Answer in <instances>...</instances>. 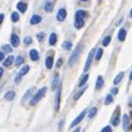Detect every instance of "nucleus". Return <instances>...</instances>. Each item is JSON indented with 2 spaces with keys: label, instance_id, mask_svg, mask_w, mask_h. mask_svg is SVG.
Returning a JSON list of instances; mask_svg holds the SVG:
<instances>
[{
  "label": "nucleus",
  "instance_id": "nucleus-6",
  "mask_svg": "<svg viewBox=\"0 0 132 132\" xmlns=\"http://www.w3.org/2000/svg\"><path fill=\"white\" fill-rule=\"evenodd\" d=\"M34 94H35V87H30V88H28V90H27V91H26V94H24V96L22 97V100H21V103H22V104H24V103H26V101H27V100H28L30 97L32 99V97L35 96Z\"/></svg>",
  "mask_w": 132,
  "mask_h": 132
},
{
  "label": "nucleus",
  "instance_id": "nucleus-26",
  "mask_svg": "<svg viewBox=\"0 0 132 132\" xmlns=\"http://www.w3.org/2000/svg\"><path fill=\"white\" fill-rule=\"evenodd\" d=\"M10 19H12L13 22H18V21H19V13H18V12H13L12 15H10Z\"/></svg>",
  "mask_w": 132,
  "mask_h": 132
},
{
  "label": "nucleus",
  "instance_id": "nucleus-34",
  "mask_svg": "<svg viewBox=\"0 0 132 132\" xmlns=\"http://www.w3.org/2000/svg\"><path fill=\"white\" fill-rule=\"evenodd\" d=\"M110 40H112V37H110V36H106V37L103 40V46H108L109 43H110Z\"/></svg>",
  "mask_w": 132,
  "mask_h": 132
},
{
  "label": "nucleus",
  "instance_id": "nucleus-28",
  "mask_svg": "<svg viewBox=\"0 0 132 132\" xmlns=\"http://www.w3.org/2000/svg\"><path fill=\"white\" fill-rule=\"evenodd\" d=\"M1 51H3V53H12V46H10V45H3Z\"/></svg>",
  "mask_w": 132,
  "mask_h": 132
},
{
  "label": "nucleus",
  "instance_id": "nucleus-24",
  "mask_svg": "<svg viewBox=\"0 0 132 132\" xmlns=\"http://www.w3.org/2000/svg\"><path fill=\"white\" fill-rule=\"evenodd\" d=\"M87 80H88V75L87 73H85V75L81 77V80H80V82H78V86H80V87H82V86L87 82Z\"/></svg>",
  "mask_w": 132,
  "mask_h": 132
},
{
  "label": "nucleus",
  "instance_id": "nucleus-41",
  "mask_svg": "<svg viewBox=\"0 0 132 132\" xmlns=\"http://www.w3.org/2000/svg\"><path fill=\"white\" fill-rule=\"evenodd\" d=\"M62 64H63V59H59L56 63V67H62Z\"/></svg>",
  "mask_w": 132,
  "mask_h": 132
},
{
  "label": "nucleus",
  "instance_id": "nucleus-4",
  "mask_svg": "<svg viewBox=\"0 0 132 132\" xmlns=\"http://www.w3.org/2000/svg\"><path fill=\"white\" fill-rule=\"evenodd\" d=\"M95 55H96V50H95V49H92V50L90 51V54H88L87 60H86V64H85V68H84V71H85V72H87L88 69H90L91 63H92V59H94V56H95Z\"/></svg>",
  "mask_w": 132,
  "mask_h": 132
},
{
  "label": "nucleus",
  "instance_id": "nucleus-1",
  "mask_svg": "<svg viewBox=\"0 0 132 132\" xmlns=\"http://www.w3.org/2000/svg\"><path fill=\"white\" fill-rule=\"evenodd\" d=\"M75 27L76 28H82L85 24V18H86V12L85 10H77L76 15H75Z\"/></svg>",
  "mask_w": 132,
  "mask_h": 132
},
{
  "label": "nucleus",
  "instance_id": "nucleus-3",
  "mask_svg": "<svg viewBox=\"0 0 132 132\" xmlns=\"http://www.w3.org/2000/svg\"><path fill=\"white\" fill-rule=\"evenodd\" d=\"M46 90H47L46 87H43V88H40V90H39V91L35 94V96H34V97L31 99V101H30V103H31V105H35V104H37V103H39V101H40V100L44 97V95L46 94Z\"/></svg>",
  "mask_w": 132,
  "mask_h": 132
},
{
  "label": "nucleus",
  "instance_id": "nucleus-39",
  "mask_svg": "<svg viewBox=\"0 0 132 132\" xmlns=\"http://www.w3.org/2000/svg\"><path fill=\"white\" fill-rule=\"evenodd\" d=\"M117 92H118V90H117V88H116V87H113V88H112V90H110V94H112V95H116Z\"/></svg>",
  "mask_w": 132,
  "mask_h": 132
},
{
  "label": "nucleus",
  "instance_id": "nucleus-11",
  "mask_svg": "<svg viewBox=\"0 0 132 132\" xmlns=\"http://www.w3.org/2000/svg\"><path fill=\"white\" fill-rule=\"evenodd\" d=\"M112 123H113L114 126H117V125L119 123V108L116 109V114H114L113 118H112Z\"/></svg>",
  "mask_w": 132,
  "mask_h": 132
},
{
  "label": "nucleus",
  "instance_id": "nucleus-43",
  "mask_svg": "<svg viewBox=\"0 0 132 132\" xmlns=\"http://www.w3.org/2000/svg\"><path fill=\"white\" fill-rule=\"evenodd\" d=\"M3 73H4V69H3V68H0V76H3Z\"/></svg>",
  "mask_w": 132,
  "mask_h": 132
},
{
  "label": "nucleus",
  "instance_id": "nucleus-23",
  "mask_svg": "<svg viewBox=\"0 0 132 132\" xmlns=\"http://www.w3.org/2000/svg\"><path fill=\"white\" fill-rule=\"evenodd\" d=\"M126 35H127V31H126L125 28H122V30L119 31V34H118V40H119V41H125Z\"/></svg>",
  "mask_w": 132,
  "mask_h": 132
},
{
  "label": "nucleus",
  "instance_id": "nucleus-21",
  "mask_svg": "<svg viewBox=\"0 0 132 132\" xmlns=\"http://www.w3.org/2000/svg\"><path fill=\"white\" fill-rule=\"evenodd\" d=\"M103 86H104V78L101 76H99L96 80V90H100Z\"/></svg>",
  "mask_w": 132,
  "mask_h": 132
},
{
  "label": "nucleus",
  "instance_id": "nucleus-35",
  "mask_svg": "<svg viewBox=\"0 0 132 132\" xmlns=\"http://www.w3.org/2000/svg\"><path fill=\"white\" fill-rule=\"evenodd\" d=\"M23 43L26 45H30L31 43H32V39L30 37V36H27V37H24V40H23Z\"/></svg>",
  "mask_w": 132,
  "mask_h": 132
},
{
  "label": "nucleus",
  "instance_id": "nucleus-42",
  "mask_svg": "<svg viewBox=\"0 0 132 132\" xmlns=\"http://www.w3.org/2000/svg\"><path fill=\"white\" fill-rule=\"evenodd\" d=\"M3 21H4V14L1 13V14H0V22H3Z\"/></svg>",
  "mask_w": 132,
  "mask_h": 132
},
{
  "label": "nucleus",
  "instance_id": "nucleus-31",
  "mask_svg": "<svg viewBox=\"0 0 132 132\" xmlns=\"http://www.w3.org/2000/svg\"><path fill=\"white\" fill-rule=\"evenodd\" d=\"M96 112H97V108H91V110H90V113H88V118H90V119L94 118L95 114H96Z\"/></svg>",
  "mask_w": 132,
  "mask_h": 132
},
{
  "label": "nucleus",
  "instance_id": "nucleus-7",
  "mask_svg": "<svg viewBox=\"0 0 132 132\" xmlns=\"http://www.w3.org/2000/svg\"><path fill=\"white\" fill-rule=\"evenodd\" d=\"M86 116H87V110H84V112H82V113H81V114H80V116H78V117L71 123V128H73V127H76L77 125H80V123L82 122V119H84Z\"/></svg>",
  "mask_w": 132,
  "mask_h": 132
},
{
  "label": "nucleus",
  "instance_id": "nucleus-27",
  "mask_svg": "<svg viewBox=\"0 0 132 132\" xmlns=\"http://www.w3.org/2000/svg\"><path fill=\"white\" fill-rule=\"evenodd\" d=\"M62 46H63V49H65V50H69V49H72V46H73V44H72L71 41H64Z\"/></svg>",
  "mask_w": 132,
  "mask_h": 132
},
{
  "label": "nucleus",
  "instance_id": "nucleus-17",
  "mask_svg": "<svg viewBox=\"0 0 132 132\" xmlns=\"http://www.w3.org/2000/svg\"><path fill=\"white\" fill-rule=\"evenodd\" d=\"M45 64H46V68H47V69H51V68H53V64H54L53 56H47L46 60H45Z\"/></svg>",
  "mask_w": 132,
  "mask_h": 132
},
{
  "label": "nucleus",
  "instance_id": "nucleus-20",
  "mask_svg": "<svg viewBox=\"0 0 132 132\" xmlns=\"http://www.w3.org/2000/svg\"><path fill=\"white\" fill-rule=\"evenodd\" d=\"M5 100H8V101H12L14 97H15V92L14 91H8L6 94H5Z\"/></svg>",
  "mask_w": 132,
  "mask_h": 132
},
{
  "label": "nucleus",
  "instance_id": "nucleus-12",
  "mask_svg": "<svg viewBox=\"0 0 132 132\" xmlns=\"http://www.w3.org/2000/svg\"><path fill=\"white\" fill-rule=\"evenodd\" d=\"M10 43H12V45H13L14 47H17V46L19 45V37H18L15 34H12V36H10Z\"/></svg>",
  "mask_w": 132,
  "mask_h": 132
},
{
  "label": "nucleus",
  "instance_id": "nucleus-36",
  "mask_svg": "<svg viewBox=\"0 0 132 132\" xmlns=\"http://www.w3.org/2000/svg\"><path fill=\"white\" fill-rule=\"evenodd\" d=\"M44 37H45V34H44V32H39V34H37V40H39V41L44 40Z\"/></svg>",
  "mask_w": 132,
  "mask_h": 132
},
{
  "label": "nucleus",
  "instance_id": "nucleus-10",
  "mask_svg": "<svg viewBox=\"0 0 132 132\" xmlns=\"http://www.w3.org/2000/svg\"><path fill=\"white\" fill-rule=\"evenodd\" d=\"M59 85H60V78H59V75L56 73V75L54 76V80H53V82H51V90H55V88L58 90V88L60 87Z\"/></svg>",
  "mask_w": 132,
  "mask_h": 132
},
{
  "label": "nucleus",
  "instance_id": "nucleus-44",
  "mask_svg": "<svg viewBox=\"0 0 132 132\" xmlns=\"http://www.w3.org/2000/svg\"><path fill=\"white\" fill-rule=\"evenodd\" d=\"M73 132H80V128H76V130H75Z\"/></svg>",
  "mask_w": 132,
  "mask_h": 132
},
{
  "label": "nucleus",
  "instance_id": "nucleus-32",
  "mask_svg": "<svg viewBox=\"0 0 132 132\" xmlns=\"http://www.w3.org/2000/svg\"><path fill=\"white\" fill-rule=\"evenodd\" d=\"M85 90H86V86H85V87H84V88H81V90H80V91H78V92H77V94L75 95V100H77V99H80V96H81V95H82V94L85 92Z\"/></svg>",
  "mask_w": 132,
  "mask_h": 132
},
{
  "label": "nucleus",
  "instance_id": "nucleus-9",
  "mask_svg": "<svg viewBox=\"0 0 132 132\" xmlns=\"http://www.w3.org/2000/svg\"><path fill=\"white\" fill-rule=\"evenodd\" d=\"M53 9H54V0H46L44 4V10L50 13V12H53Z\"/></svg>",
  "mask_w": 132,
  "mask_h": 132
},
{
  "label": "nucleus",
  "instance_id": "nucleus-46",
  "mask_svg": "<svg viewBox=\"0 0 132 132\" xmlns=\"http://www.w3.org/2000/svg\"><path fill=\"white\" fill-rule=\"evenodd\" d=\"M130 80H132V71H131V75H130Z\"/></svg>",
  "mask_w": 132,
  "mask_h": 132
},
{
  "label": "nucleus",
  "instance_id": "nucleus-22",
  "mask_svg": "<svg viewBox=\"0 0 132 132\" xmlns=\"http://www.w3.org/2000/svg\"><path fill=\"white\" fill-rule=\"evenodd\" d=\"M17 8H18V10L21 12V13H24L26 10H27V4L26 3H18V5H17Z\"/></svg>",
  "mask_w": 132,
  "mask_h": 132
},
{
  "label": "nucleus",
  "instance_id": "nucleus-15",
  "mask_svg": "<svg viewBox=\"0 0 132 132\" xmlns=\"http://www.w3.org/2000/svg\"><path fill=\"white\" fill-rule=\"evenodd\" d=\"M30 58L34 60V62H36V60H39V53H37V50H35V49H32L31 51H30Z\"/></svg>",
  "mask_w": 132,
  "mask_h": 132
},
{
  "label": "nucleus",
  "instance_id": "nucleus-33",
  "mask_svg": "<svg viewBox=\"0 0 132 132\" xmlns=\"http://www.w3.org/2000/svg\"><path fill=\"white\" fill-rule=\"evenodd\" d=\"M101 56H103V49H97V50H96V55H95V58L99 60Z\"/></svg>",
  "mask_w": 132,
  "mask_h": 132
},
{
  "label": "nucleus",
  "instance_id": "nucleus-14",
  "mask_svg": "<svg viewBox=\"0 0 132 132\" xmlns=\"http://www.w3.org/2000/svg\"><path fill=\"white\" fill-rule=\"evenodd\" d=\"M60 105V87L56 90V97H55V110H59Z\"/></svg>",
  "mask_w": 132,
  "mask_h": 132
},
{
  "label": "nucleus",
  "instance_id": "nucleus-19",
  "mask_svg": "<svg viewBox=\"0 0 132 132\" xmlns=\"http://www.w3.org/2000/svg\"><path fill=\"white\" fill-rule=\"evenodd\" d=\"M123 76H125V73H123V72H119V73H118V75L116 76V78L113 80V84H114V85H118V84H119V82L122 81Z\"/></svg>",
  "mask_w": 132,
  "mask_h": 132
},
{
  "label": "nucleus",
  "instance_id": "nucleus-38",
  "mask_svg": "<svg viewBox=\"0 0 132 132\" xmlns=\"http://www.w3.org/2000/svg\"><path fill=\"white\" fill-rule=\"evenodd\" d=\"M63 125H64V119H62V121L59 122V127H58L59 131H62V126H63Z\"/></svg>",
  "mask_w": 132,
  "mask_h": 132
},
{
  "label": "nucleus",
  "instance_id": "nucleus-5",
  "mask_svg": "<svg viewBox=\"0 0 132 132\" xmlns=\"http://www.w3.org/2000/svg\"><path fill=\"white\" fill-rule=\"evenodd\" d=\"M28 71H30V67H28V65H23V67H22V69L18 72V75H17V77H15V84H19V82H21V80H22V77H23Z\"/></svg>",
  "mask_w": 132,
  "mask_h": 132
},
{
  "label": "nucleus",
  "instance_id": "nucleus-47",
  "mask_svg": "<svg viewBox=\"0 0 132 132\" xmlns=\"http://www.w3.org/2000/svg\"><path fill=\"white\" fill-rule=\"evenodd\" d=\"M81 1H88V0H81Z\"/></svg>",
  "mask_w": 132,
  "mask_h": 132
},
{
  "label": "nucleus",
  "instance_id": "nucleus-40",
  "mask_svg": "<svg viewBox=\"0 0 132 132\" xmlns=\"http://www.w3.org/2000/svg\"><path fill=\"white\" fill-rule=\"evenodd\" d=\"M5 53H3V51H0V60H5V55H4Z\"/></svg>",
  "mask_w": 132,
  "mask_h": 132
},
{
  "label": "nucleus",
  "instance_id": "nucleus-30",
  "mask_svg": "<svg viewBox=\"0 0 132 132\" xmlns=\"http://www.w3.org/2000/svg\"><path fill=\"white\" fill-rule=\"evenodd\" d=\"M112 101H113V95H112V94H109V95L105 97V105L112 104Z\"/></svg>",
  "mask_w": 132,
  "mask_h": 132
},
{
  "label": "nucleus",
  "instance_id": "nucleus-8",
  "mask_svg": "<svg viewBox=\"0 0 132 132\" xmlns=\"http://www.w3.org/2000/svg\"><path fill=\"white\" fill-rule=\"evenodd\" d=\"M65 18H67V10L65 9H59V12H58V14H56V19L59 21V22H63V21H65Z\"/></svg>",
  "mask_w": 132,
  "mask_h": 132
},
{
  "label": "nucleus",
  "instance_id": "nucleus-25",
  "mask_svg": "<svg viewBox=\"0 0 132 132\" xmlns=\"http://www.w3.org/2000/svg\"><path fill=\"white\" fill-rule=\"evenodd\" d=\"M56 39H58V37H56V34H51V35H50V37H49V44L51 45V46H53V45H55Z\"/></svg>",
  "mask_w": 132,
  "mask_h": 132
},
{
  "label": "nucleus",
  "instance_id": "nucleus-37",
  "mask_svg": "<svg viewBox=\"0 0 132 132\" xmlns=\"http://www.w3.org/2000/svg\"><path fill=\"white\" fill-rule=\"evenodd\" d=\"M101 132H112V127L110 126H106V127H104L101 130Z\"/></svg>",
  "mask_w": 132,
  "mask_h": 132
},
{
  "label": "nucleus",
  "instance_id": "nucleus-48",
  "mask_svg": "<svg viewBox=\"0 0 132 132\" xmlns=\"http://www.w3.org/2000/svg\"><path fill=\"white\" fill-rule=\"evenodd\" d=\"M131 17H132V9H131Z\"/></svg>",
  "mask_w": 132,
  "mask_h": 132
},
{
  "label": "nucleus",
  "instance_id": "nucleus-13",
  "mask_svg": "<svg viewBox=\"0 0 132 132\" xmlns=\"http://www.w3.org/2000/svg\"><path fill=\"white\" fill-rule=\"evenodd\" d=\"M41 21H43V18H41L39 14H34V15L31 17V21H30V22H31V24H37V23H40Z\"/></svg>",
  "mask_w": 132,
  "mask_h": 132
},
{
  "label": "nucleus",
  "instance_id": "nucleus-16",
  "mask_svg": "<svg viewBox=\"0 0 132 132\" xmlns=\"http://www.w3.org/2000/svg\"><path fill=\"white\" fill-rule=\"evenodd\" d=\"M13 62H14V56H13V55H9V56L4 60V63H3V64H4V67H10Z\"/></svg>",
  "mask_w": 132,
  "mask_h": 132
},
{
  "label": "nucleus",
  "instance_id": "nucleus-45",
  "mask_svg": "<svg viewBox=\"0 0 132 132\" xmlns=\"http://www.w3.org/2000/svg\"><path fill=\"white\" fill-rule=\"evenodd\" d=\"M130 105H131V106H132V97H131V99H130Z\"/></svg>",
  "mask_w": 132,
  "mask_h": 132
},
{
  "label": "nucleus",
  "instance_id": "nucleus-49",
  "mask_svg": "<svg viewBox=\"0 0 132 132\" xmlns=\"http://www.w3.org/2000/svg\"><path fill=\"white\" fill-rule=\"evenodd\" d=\"M99 1H101V0H99Z\"/></svg>",
  "mask_w": 132,
  "mask_h": 132
},
{
  "label": "nucleus",
  "instance_id": "nucleus-2",
  "mask_svg": "<svg viewBox=\"0 0 132 132\" xmlns=\"http://www.w3.org/2000/svg\"><path fill=\"white\" fill-rule=\"evenodd\" d=\"M81 51H82V45H78L76 49H75V51H73V54L69 56V60H68V64L72 67L76 62H77V59L80 58V55H81Z\"/></svg>",
  "mask_w": 132,
  "mask_h": 132
},
{
  "label": "nucleus",
  "instance_id": "nucleus-18",
  "mask_svg": "<svg viewBox=\"0 0 132 132\" xmlns=\"http://www.w3.org/2000/svg\"><path fill=\"white\" fill-rule=\"evenodd\" d=\"M122 122H123V130H128V123H130V117L127 114L123 116L122 118Z\"/></svg>",
  "mask_w": 132,
  "mask_h": 132
},
{
  "label": "nucleus",
  "instance_id": "nucleus-29",
  "mask_svg": "<svg viewBox=\"0 0 132 132\" xmlns=\"http://www.w3.org/2000/svg\"><path fill=\"white\" fill-rule=\"evenodd\" d=\"M23 60H24V58H23L22 55H19V56H17V59H15V65H22V63H23Z\"/></svg>",
  "mask_w": 132,
  "mask_h": 132
}]
</instances>
